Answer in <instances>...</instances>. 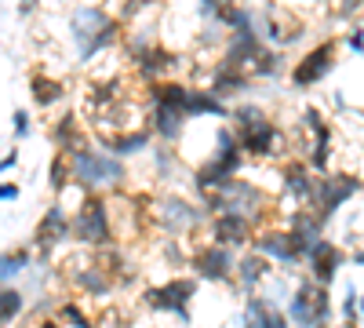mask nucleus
<instances>
[{"label": "nucleus", "instance_id": "1", "mask_svg": "<svg viewBox=\"0 0 364 328\" xmlns=\"http://www.w3.org/2000/svg\"><path fill=\"white\" fill-rule=\"evenodd\" d=\"M70 33L77 41V55L87 63V58H95L99 51L113 48V41L120 33V22L113 15H106L102 8H80L70 18Z\"/></svg>", "mask_w": 364, "mask_h": 328}, {"label": "nucleus", "instance_id": "2", "mask_svg": "<svg viewBox=\"0 0 364 328\" xmlns=\"http://www.w3.org/2000/svg\"><path fill=\"white\" fill-rule=\"evenodd\" d=\"M215 157H208L200 168H197V190L200 194H211V190H219L223 183H230V179H237L240 164H245V150H240V142H237V132H215Z\"/></svg>", "mask_w": 364, "mask_h": 328}, {"label": "nucleus", "instance_id": "3", "mask_svg": "<svg viewBox=\"0 0 364 328\" xmlns=\"http://www.w3.org/2000/svg\"><path fill=\"white\" fill-rule=\"evenodd\" d=\"M331 300H328V285H317L314 277L302 281L288 303V321L295 328H328L331 324Z\"/></svg>", "mask_w": 364, "mask_h": 328}, {"label": "nucleus", "instance_id": "4", "mask_svg": "<svg viewBox=\"0 0 364 328\" xmlns=\"http://www.w3.org/2000/svg\"><path fill=\"white\" fill-rule=\"evenodd\" d=\"M360 190H364V179H357V175H350V171H336V175H328V171H324L317 183H314L310 212H314L321 223H328V219L336 216L353 194H360Z\"/></svg>", "mask_w": 364, "mask_h": 328}, {"label": "nucleus", "instance_id": "5", "mask_svg": "<svg viewBox=\"0 0 364 328\" xmlns=\"http://www.w3.org/2000/svg\"><path fill=\"white\" fill-rule=\"evenodd\" d=\"M70 164H73V175L80 179L84 186H91V190L124 179V164H120L117 154H95V150H87V146L70 157Z\"/></svg>", "mask_w": 364, "mask_h": 328}, {"label": "nucleus", "instance_id": "6", "mask_svg": "<svg viewBox=\"0 0 364 328\" xmlns=\"http://www.w3.org/2000/svg\"><path fill=\"white\" fill-rule=\"evenodd\" d=\"M204 204L211 208V212H240V216H255L259 208L266 204L262 194L252 186V183H240V179H230V183H223L219 190H211L204 197Z\"/></svg>", "mask_w": 364, "mask_h": 328}, {"label": "nucleus", "instance_id": "7", "mask_svg": "<svg viewBox=\"0 0 364 328\" xmlns=\"http://www.w3.org/2000/svg\"><path fill=\"white\" fill-rule=\"evenodd\" d=\"M193 292H197V285L190 277H178V281H164L157 288H146L142 303L149 310H157V314H178L182 321H190V310L186 307L193 300Z\"/></svg>", "mask_w": 364, "mask_h": 328}, {"label": "nucleus", "instance_id": "8", "mask_svg": "<svg viewBox=\"0 0 364 328\" xmlns=\"http://www.w3.org/2000/svg\"><path fill=\"white\" fill-rule=\"evenodd\" d=\"M73 233L80 237L84 245H106L113 237V226H109V212H106V201L99 194H91L80 212H77V223H73Z\"/></svg>", "mask_w": 364, "mask_h": 328}, {"label": "nucleus", "instance_id": "9", "mask_svg": "<svg viewBox=\"0 0 364 328\" xmlns=\"http://www.w3.org/2000/svg\"><path fill=\"white\" fill-rule=\"evenodd\" d=\"M336 51H339L336 41H321L317 48H310V51L291 66V84H295V88H310V84L324 80V77L331 73V66H336Z\"/></svg>", "mask_w": 364, "mask_h": 328}, {"label": "nucleus", "instance_id": "10", "mask_svg": "<svg viewBox=\"0 0 364 328\" xmlns=\"http://www.w3.org/2000/svg\"><path fill=\"white\" fill-rule=\"evenodd\" d=\"M255 252L266 255V259H277V263H299V259H306V252L299 248V241L291 237V230H262L255 237Z\"/></svg>", "mask_w": 364, "mask_h": 328}, {"label": "nucleus", "instance_id": "11", "mask_svg": "<svg viewBox=\"0 0 364 328\" xmlns=\"http://www.w3.org/2000/svg\"><path fill=\"white\" fill-rule=\"evenodd\" d=\"M237 142H240V150H245L248 157H273V150L281 146V128L266 117V121H259L252 128H240Z\"/></svg>", "mask_w": 364, "mask_h": 328}, {"label": "nucleus", "instance_id": "12", "mask_svg": "<svg viewBox=\"0 0 364 328\" xmlns=\"http://www.w3.org/2000/svg\"><path fill=\"white\" fill-rule=\"evenodd\" d=\"M193 266L204 281H226L233 274V252L226 245H208L193 252Z\"/></svg>", "mask_w": 364, "mask_h": 328}, {"label": "nucleus", "instance_id": "13", "mask_svg": "<svg viewBox=\"0 0 364 328\" xmlns=\"http://www.w3.org/2000/svg\"><path fill=\"white\" fill-rule=\"evenodd\" d=\"M306 259H310V270H314V281L317 285H331V281H336V274H339V266L346 263V255L336 245H328V241H317L306 252Z\"/></svg>", "mask_w": 364, "mask_h": 328}, {"label": "nucleus", "instance_id": "14", "mask_svg": "<svg viewBox=\"0 0 364 328\" xmlns=\"http://www.w3.org/2000/svg\"><path fill=\"white\" fill-rule=\"evenodd\" d=\"M211 237H215V245H245L248 237H252V223L248 216H240V212H223L215 223H211Z\"/></svg>", "mask_w": 364, "mask_h": 328}, {"label": "nucleus", "instance_id": "15", "mask_svg": "<svg viewBox=\"0 0 364 328\" xmlns=\"http://www.w3.org/2000/svg\"><path fill=\"white\" fill-rule=\"evenodd\" d=\"M157 208H161V219H157V223H164L168 230H190V226H197V219H200L197 208H193L190 201L175 197V194L161 197V201H157Z\"/></svg>", "mask_w": 364, "mask_h": 328}, {"label": "nucleus", "instance_id": "16", "mask_svg": "<svg viewBox=\"0 0 364 328\" xmlns=\"http://www.w3.org/2000/svg\"><path fill=\"white\" fill-rule=\"evenodd\" d=\"M73 226H70V219H66V212L63 208H48V216H44V223L37 226V237H33V245L48 255L51 248H58V241L70 233Z\"/></svg>", "mask_w": 364, "mask_h": 328}, {"label": "nucleus", "instance_id": "17", "mask_svg": "<svg viewBox=\"0 0 364 328\" xmlns=\"http://www.w3.org/2000/svg\"><path fill=\"white\" fill-rule=\"evenodd\" d=\"M314 168L310 164H302V161H288L284 164V194L291 201H302V204H310L314 197Z\"/></svg>", "mask_w": 364, "mask_h": 328}, {"label": "nucleus", "instance_id": "18", "mask_svg": "<svg viewBox=\"0 0 364 328\" xmlns=\"http://www.w3.org/2000/svg\"><path fill=\"white\" fill-rule=\"evenodd\" d=\"M252 80H248V70H237V66H230V63H223L215 73H211V88L208 92H215L223 102L230 99V95H237V92H245Z\"/></svg>", "mask_w": 364, "mask_h": 328}, {"label": "nucleus", "instance_id": "19", "mask_svg": "<svg viewBox=\"0 0 364 328\" xmlns=\"http://www.w3.org/2000/svg\"><path fill=\"white\" fill-rule=\"evenodd\" d=\"M288 230H291V237L299 241V248H302V252H310V248L321 241V230H324V223H321L314 212H291Z\"/></svg>", "mask_w": 364, "mask_h": 328}, {"label": "nucleus", "instance_id": "20", "mask_svg": "<svg viewBox=\"0 0 364 328\" xmlns=\"http://www.w3.org/2000/svg\"><path fill=\"white\" fill-rule=\"evenodd\" d=\"M245 328H288V314L273 310L266 300L252 295V300H248V310H245Z\"/></svg>", "mask_w": 364, "mask_h": 328}, {"label": "nucleus", "instance_id": "21", "mask_svg": "<svg viewBox=\"0 0 364 328\" xmlns=\"http://www.w3.org/2000/svg\"><path fill=\"white\" fill-rule=\"evenodd\" d=\"M51 139H55L58 150H66L70 157L87 146V142H84V132L77 128V117H73V113H63V117H58L55 128H51Z\"/></svg>", "mask_w": 364, "mask_h": 328}, {"label": "nucleus", "instance_id": "22", "mask_svg": "<svg viewBox=\"0 0 364 328\" xmlns=\"http://www.w3.org/2000/svg\"><path fill=\"white\" fill-rule=\"evenodd\" d=\"M182 128H186V113L168 110V106H154V135H161L164 142H178Z\"/></svg>", "mask_w": 364, "mask_h": 328}, {"label": "nucleus", "instance_id": "23", "mask_svg": "<svg viewBox=\"0 0 364 328\" xmlns=\"http://www.w3.org/2000/svg\"><path fill=\"white\" fill-rule=\"evenodd\" d=\"M29 95H33L37 106H55L58 99L66 95V88L58 77H44V73H33L29 77Z\"/></svg>", "mask_w": 364, "mask_h": 328}, {"label": "nucleus", "instance_id": "24", "mask_svg": "<svg viewBox=\"0 0 364 328\" xmlns=\"http://www.w3.org/2000/svg\"><path fill=\"white\" fill-rule=\"evenodd\" d=\"M219 117V121H226L230 117V106L215 95V92H190V102H186V117Z\"/></svg>", "mask_w": 364, "mask_h": 328}, {"label": "nucleus", "instance_id": "25", "mask_svg": "<svg viewBox=\"0 0 364 328\" xmlns=\"http://www.w3.org/2000/svg\"><path fill=\"white\" fill-rule=\"evenodd\" d=\"M106 146H109V154L117 157H132L139 150H146L149 146V132L139 128V132H117V135H106Z\"/></svg>", "mask_w": 364, "mask_h": 328}, {"label": "nucleus", "instance_id": "26", "mask_svg": "<svg viewBox=\"0 0 364 328\" xmlns=\"http://www.w3.org/2000/svg\"><path fill=\"white\" fill-rule=\"evenodd\" d=\"M266 274H269V263L259 252H252V255H245V259L237 263V281H240V288H245V292H252Z\"/></svg>", "mask_w": 364, "mask_h": 328}, {"label": "nucleus", "instance_id": "27", "mask_svg": "<svg viewBox=\"0 0 364 328\" xmlns=\"http://www.w3.org/2000/svg\"><path fill=\"white\" fill-rule=\"evenodd\" d=\"M18 314H22V292L0 288V328H8Z\"/></svg>", "mask_w": 364, "mask_h": 328}, {"label": "nucleus", "instance_id": "28", "mask_svg": "<svg viewBox=\"0 0 364 328\" xmlns=\"http://www.w3.org/2000/svg\"><path fill=\"white\" fill-rule=\"evenodd\" d=\"M29 259H33V255H29L26 248H22V252H11V255H0V281L18 277L26 266H29Z\"/></svg>", "mask_w": 364, "mask_h": 328}, {"label": "nucleus", "instance_id": "29", "mask_svg": "<svg viewBox=\"0 0 364 328\" xmlns=\"http://www.w3.org/2000/svg\"><path fill=\"white\" fill-rule=\"evenodd\" d=\"M77 285H80L84 292L102 295V292H109V274H106V270H84V274L77 277Z\"/></svg>", "mask_w": 364, "mask_h": 328}, {"label": "nucleus", "instance_id": "30", "mask_svg": "<svg viewBox=\"0 0 364 328\" xmlns=\"http://www.w3.org/2000/svg\"><path fill=\"white\" fill-rule=\"evenodd\" d=\"M70 175H73V164H70L66 157H55V161H51V186H55V190H63V186L70 183Z\"/></svg>", "mask_w": 364, "mask_h": 328}, {"label": "nucleus", "instance_id": "31", "mask_svg": "<svg viewBox=\"0 0 364 328\" xmlns=\"http://www.w3.org/2000/svg\"><path fill=\"white\" fill-rule=\"evenodd\" d=\"M343 321H346L350 328L360 321V300H357V292H353V288L346 292V300H343Z\"/></svg>", "mask_w": 364, "mask_h": 328}, {"label": "nucleus", "instance_id": "32", "mask_svg": "<svg viewBox=\"0 0 364 328\" xmlns=\"http://www.w3.org/2000/svg\"><path fill=\"white\" fill-rule=\"evenodd\" d=\"M58 317H63L66 324H73V328H95V324H91V321L80 314V307H73V303H66L63 310H58Z\"/></svg>", "mask_w": 364, "mask_h": 328}, {"label": "nucleus", "instance_id": "33", "mask_svg": "<svg viewBox=\"0 0 364 328\" xmlns=\"http://www.w3.org/2000/svg\"><path fill=\"white\" fill-rule=\"evenodd\" d=\"M11 128H15V139H29V113L26 110H15Z\"/></svg>", "mask_w": 364, "mask_h": 328}, {"label": "nucleus", "instance_id": "34", "mask_svg": "<svg viewBox=\"0 0 364 328\" xmlns=\"http://www.w3.org/2000/svg\"><path fill=\"white\" fill-rule=\"evenodd\" d=\"M346 48H350L353 55H364V29H353V33L346 37Z\"/></svg>", "mask_w": 364, "mask_h": 328}, {"label": "nucleus", "instance_id": "35", "mask_svg": "<svg viewBox=\"0 0 364 328\" xmlns=\"http://www.w3.org/2000/svg\"><path fill=\"white\" fill-rule=\"evenodd\" d=\"M18 197V186L15 183H0V201H15Z\"/></svg>", "mask_w": 364, "mask_h": 328}, {"label": "nucleus", "instance_id": "36", "mask_svg": "<svg viewBox=\"0 0 364 328\" xmlns=\"http://www.w3.org/2000/svg\"><path fill=\"white\" fill-rule=\"evenodd\" d=\"M33 8H37V0H18V18H29Z\"/></svg>", "mask_w": 364, "mask_h": 328}, {"label": "nucleus", "instance_id": "37", "mask_svg": "<svg viewBox=\"0 0 364 328\" xmlns=\"http://www.w3.org/2000/svg\"><path fill=\"white\" fill-rule=\"evenodd\" d=\"M15 164H18V154H15V150H11V154H4V157H0V171H11Z\"/></svg>", "mask_w": 364, "mask_h": 328}, {"label": "nucleus", "instance_id": "38", "mask_svg": "<svg viewBox=\"0 0 364 328\" xmlns=\"http://www.w3.org/2000/svg\"><path fill=\"white\" fill-rule=\"evenodd\" d=\"M360 8V0H343V15H353Z\"/></svg>", "mask_w": 364, "mask_h": 328}, {"label": "nucleus", "instance_id": "39", "mask_svg": "<svg viewBox=\"0 0 364 328\" xmlns=\"http://www.w3.org/2000/svg\"><path fill=\"white\" fill-rule=\"evenodd\" d=\"M353 263H357V266H364V252H353Z\"/></svg>", "mask_w": 364, "mask_h": 328}, {"label": "nucleus", "instance_id": "40", "mask_svg": "<svg viewBox=\"0 0 364 328\" xmlns=\"http://www.w3.org/2000/svg\"><path fill=\"white\" fill-rule=\"evenodd\" d=\"M41 328H58V321H44V324H41Z\"/></svg>", "mask_w": 364, "mask_h": 328}, {"label": "nucleus", "instance_id": "41", "mask_svg": "<svg viewBox=\"0 0 364 328\" xmlns=\"http://www.w3.org/2000/svg\"><path fill=\"white\" fill-rule=\"evenodd\" d=\"M215 4H223V8H233V0H215Z\"/></svg>", "mask_w": 364, "mask_h": 328}]
</instances>
